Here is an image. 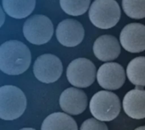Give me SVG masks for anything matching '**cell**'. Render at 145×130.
<instances>
[{
  "instance_id": "obj_1",
  "label": "cell",
  "mask_w": 145,
  "mask_h": 130,
  "mask_svg": "<svg viewBox=\"0 0 145 130\" xmlns=\"http://www.w3.org/2000/svg\"><path fill=\"white\" fill-rule=\"evenodd\" d=\"M29 48L18 40H8L0 45V71L8 75H20L31 65Z\"/></svg>"
},
{
  "instance_id": "obj_2",
  "label": "cell",
  "mask_w": 145,
  "mask_h": 130,
  "mask_svg": "<svg viewBox=\"0 0 145 130\" xmlns=\"http://www.w3.org/2000/svg\"><path fill=\"white\" fill-rule=\"evenodd\" d=\"M26 106V97L20 89L14 85L0 87V119H18L25 112Z\"/></svg>"
},
{
  "instance_id": "obj_3",
  "label": "cell",
  "mask_w": 145,
  "mask_h": 130,
  "mask_svg": "<svg viewBox=\"0 0 145 130\" xmlns=\"http://www.w3.org/2000/svg\"><path fill=\"white\" fill-rule=\"evenodd\" d=\"M121 106L119 97L105 90L96 93L89 103L91 114L102 122H110L116 119L121 112Z\"/></svg>"
},
{
  "instance_id": "obj_4",
  "label": "cell",
  "mask_w": 145,
  "mask_h": 130,
  "mask_svg": "<svg viewBox=\"0 0 145 130\" xmlns=\"http://www.w3.org/2000/svg\"><path fill=\"white\" fill-rule=\"evenodd\" d=\"M88 16L96 27L110 29L119 22L121 9L116 0H94L89 9Z\"/></svg>"
},
{
  "instance_id": "obj_5",
  "label": "cell",
  "mask_w": 145,
  "mask_h": 130,
  "mask_svg": "<svg viewBox=\"0 0 145 130\" xmlns=\"http://www.w3.org/2000/svg\"><path fill=\"white\" fill-rule=\"evenodd\" d=\"M25 39L35 45H42L50 41L54 34V25L51 20L43 14L29 17L23 26Z\"/></svg>"
},
{
  "instance_id": "obj_6",
  "label": "cell",
  "mask_w": 145,
  "mask_h": 130,
  "mask_svg": "<svg viewBox=\"0 0 145 130\" xmlns=\"http://www.w3.org/2000/svg\"><path fill=\"white\" fill-rule=\"evenodd\" d=\"M66 77L69 83L74 87L82 89L88 88L95 81V65L88 59L77 58L68 65Z\"/></svg>"
},
{
  "instance_id": "obj_7",
  "label": "cell",
  "mask_w": 145,
  "mask_h": 130,
  "mask_svg": "<svg viewBox=\"0 0 145 130\" xmlns=\"http://www.w3.org/2000/svg\"><path fill=\"white\" fill-rule=\"evenodd\" d=\"M63 72V65L59 57L52 54H44L37 58L33 66L36 78L43 83H53L59 79Z\"/></svg>"
},
{
  "instance_id": "obj_8",
  "label": "cell",
  "mask_w": 145,
  "mask_h": 130,
  "mask_svg": "<svg viewBox=\"0 0 145 130\" xmlns=\"http://www.w3.org/2000/svg\"><path fill=\"white\" fill-rule=\"evenodd\" d=\"M96 78L103 89L116 90L123 86L126 80V73L124 68L119 63L108 62L99 68Z\"/></svg>"
},
{
  "instance_id": "obj_9",
  "label": "cell",
  "mask_w": 145,
  "mask_h": 130,
  "mask_svg": "<svg viewBox=\"0 0 145 130\" xmlns=\"http://www.w3.org/2000/svg\"><path fill=\"white\" fill-rule=\"evenodd\" d=\"M85 36L82 25L76 20L66 19L59 23L56 28V37L65 47H76L79 45Z\"/></svg>"
},
{
  "instance_id": "obj_10",
  "label": "cell",
  "mask_w": 145,
  "mask_h": 130,
  "mask_svg": "<svg viewBox=\"0 0 145 130\" xmlns=\"http://www.w3.org/2000/svg\"><path fill=\"white\" fill-rule=\"evenodd\" d=\"M122 48L130 53H140L145 50V26L140 23H130L123 27L120 34Z\"/></svg>"
},
{
  "instance_id": "obj_11",
  "label": "cell",
  "mask_w": 145,
  "mask_h": 130,
  "mask_svg": "<svg viewBox=\"0 0 145 130\" xmlns=\"http://www.w3.org/2000/svg\"><path fill=\"white\" fill-rule=\"evenodd\" d=\"M59 106L67 114L79 115L88 106L87 95L81 89L68 88L59 96Z\"/></svg>"
},
{
  "instance_id": "obj_12",
  "label": "cell",
  "mask_w": 145,
  "mask_h": 130,
  "mask_svg": "<svg viewBox=\"0 0 145 130\" xmlns=\"http://www.w3.org/2000/svg\"><path fill=\"white\" fill-rule=\"evenodd\" d=\"M93 54L101 61H112L117 59L121 54V45L116 37L112 35H102L99 37L93 47Z\"/></svg>"
},
{
  "instance_id": "obj_13",
  "label": "cell",
  "mask_w": 145,
  "mask_h": 130,
  "mask_svg": "<svg viewBox=\"0 0 145 130\" xmlns=\"http://www.w3.org/2000/svg\"><path fill=\"white\" fill-rule=\"evenodd\" d=\"M122 107L133 119L145 118V90L137 87L127 92L122 100Z\"/></svg>"
},
{
  "instance_id": "obj_14",
  "label": "cell",
  "mask_w": 145,
  "mask_h": 130,
  "mask_svg": "<svg viewBox=\"0 0 145 130\" xmlns=\"http://www.w3.org/2000/svg\"><path fill=\"white\" fill-rule=\"evenodd\" d=\"M2 4L8 16L14 19H24L33 12L36 0H2Z\"/></svg>"
},
{
  "instance_id": "obj_15",
  "label": "cell",
  "mask_w": 145,
  "mask_h": 130,
  "mask_svg": "<svg viewBox=\"0 0 145 130\" xmlns=\"http://www.w3.org/2000/svg\"><path fill=\"white\" fill-rule=\"evenodd\" d=\"M76 121L64 112H54L48 116L42 123V130H76Z\"/></svg>"
},
{
  "instance_id": "obj_16",
  "label": "cell",
  "mask_w": 145,
  "mask_h": 130,
  "mask_svg": "<svg viewBox=\"0 0 145 130\" xmlns=\"http://www.w3.org/2000/svg\"><path fill=\"white\" fill-rule=\"evenodd\" d=\"M127 76L133 84L145 87V56L136 57L129 62Z\"/></svg>"
},
{
  "instance_id": "obj_17",
  "label": "cell",
  "mask_w": 145,
  "mask_h": 130,
  "mask_svg": "<svg viewBox=\"0 0 145 130\" xmlns=\"http://www.w3.org/2000/svg\"><path fill=\"white\" fill-rule=\"evenodd\" d=\"M91 0H59L62 10L69 15L79 16L85 14L90 5Z\"/></svg>"
},
{
  "instance_id": "obj_18",
  "label": "cell",
  "mask_w": 145,
  "mask_h": 130,
  "mask_svg": "<svg viewBox=\"0 0 145 130\" xmlns=\"http://www.w3.org/2000/svg\"><path fill=\"white\" fill-rule=\"evenodd\" d=\"M122 9L132 19L145 18V0H122Z\"/></svg>"
},
{
  "instance_id": "obj_19",
  "label": "cell",
  "mask_w": 145,
  "mask_h": 130,
  "mask_svg": "<svg viewBox=\"0 0 145 130\" xmlns=\"http://www.w3.org/2000/svg\"><path fill=\"white\" fill-rule=\"evenodd\" d=\"M81 130H93V129H99V130H107L108 127L107 125L102 122L99 121L98 119L94 118H89L88 120H86L85 122L82 123L81 128Z\"/></svg>"
},
{
  "instance_id": "obj_20",
  "label": "cell",
  "mask_w": 145,
  "mask_h": 130,
  "mask_svg": "<svg viewBox=\"0 0 145 130\" xmlns=\"http://www.w3.org/2000/svg\"><path fill=\"white\" fill-rule=\"evenodd\" d=\"M4 21H5V14L3 12V9L0 6V27L3 25Z\"/></svg>"
},
{
  "instance_id": "obj_21",
  "label": "cell",
  "mask_w": 145,
  "mask_h": 130,
  "mask_svg": "<svg viewBox=\"0 0 145 130\" xmlns=\"http://www.w3.org/2000/svg\"><path fill=\"white\" fill-rule=\"evenodd\" d=\"M136 129L137 130H142V129H144V130H145V126H143V127H139V128H137V129Z\"/></svg>"
},
{
  "instance_id": "obj_22",
  "label": "cell",
  "mask_w": 145,
  "mask_h": 130,
  "mask_svg": "<svg viewBox=\"0 0 145 130\" xmlns=\"http://www.w3.org/2000/svg\"><path fill=\"white\" fill-rule=\"evenodd\" d=\"M32 129V130H34L35 129H33V128H24V129Z\"/></svg>"
}]
</instances>
